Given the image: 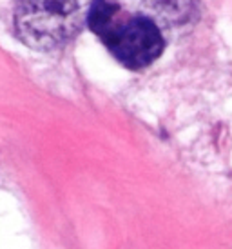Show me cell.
Returning <instances> with one entry per match:
<instances>
[{
  "label": "cell",
  "mask_w": 232,
  "mask_h": 249,
  "mask_svg": "<svg viewBox=\"0 0 232 249\" xmlns=\"http://www.w3.org/2000/svg\"><path fill=\"white\" fill-rule=\"evenodd\" d=\"M96 0H17L15 31L26 46L53 49L75 38Z\"/></svg>",
  "instance_id": "obj_2"
},
{
  "label": "cell",
  "mask_w": 232,
  "mask_h": 249,
  "mask_svg": "<svg viewBox=\"0 0 232 249\" xmlns=\"http://www.w3.org/2000/svg\"><path fill=\"white\" fill-rule=\"evenodd\" d=\"M87 24L116 60L129 70L147 68L164 51L165 42L156 22L125 11L116 0H96Z\"/></svg>",
  "instance_id": "obj_1"
},
{
  "label": "cell",
  "mask_w": 232,
  "mask_h": 249,
  "mask_svg": "<svg viewBox=\"0 0 232 249\" xmlns=\"http://www.w3.org/2000/svg\"><path fill=\"white\" fill-rule=\"evenodd\" d=\"M138 4L169 26L185 24L198 9V0H138Z\"/></svg>",
  "instance_id": "obj_3"
}]
</instances>
